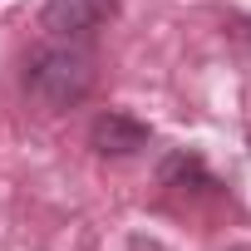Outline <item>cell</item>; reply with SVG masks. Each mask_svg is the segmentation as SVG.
Wrapping results in <instances>:
<instances>
[{"mask_svg": "<svg viewBox=\"0 0 251 251\" xmlns=\"http://www.w3.org/2000/svg\"><path fill=\"white\" fill-rule=\"evenodd\" d=\"M226 251H251V246H226Z\"/></svg>", "mask_w": 251, "mask_h": 251, "instance_id": "obj_5", "label": "cell"}, {"mask_svg": "<svg viewBox=\"0 0 251 251\" xmlns=\"http://www.w3.org/2000/svg\"><path fill=\"white\" fill-rule=\"evenodd\" d=\"M25 89L30 99H40L45 108H74L89 99L94 89V54L74 40H54L40 45L25 59Z\"/></svg>", "mask_w": 251, "mask_h": 251, "instance_id": "obj_1", "label": "cell"}, {"mask_svg": "<svg viewBox=\"0 0 251 251\" xmlns=\"http://www.w3.org/2000/svg\"><path fill=\"white\" fill-rule=\"evenodd\" d=\"M89 143H94V153H103V158H133V153H143V148L153 143V133H148V123H138L133 113L108 108V113H99V118L89 123Z\"/></svg>", "mask_w": 251, "mask_h": 251, "instance_id": "obj_3", "label": "cell"}, {"mask_svg": "<svg viewBox=\"0 0 251 251\" xmlns=\"http://www.w3.org/2000/svg\"><path fill=\"white\" fill-rule=\"evenodd\" d=\"M177 177H197V182H207V173H202V163H197V153H173V158L163 163V182L173 187Z\"/></svg>", "mask_w": 251, "mask_h": 251, "instance_id": "obj_4", "label": "cell"}, {"mask_svg": "<svg viewBox=\"0 0 251 251\" xmlns=\"http://www.w3.org/2000/svg\"><path fill=\"white\" fill-rule=\"evenodd\" d=\"M113 15H118V0H45L40 5V25L54 40H89Z\"/></svg>", "mask_w": 251, "mask_h": 251, "instance_id": "obj_2", "label": "cell"}]
</instances>
